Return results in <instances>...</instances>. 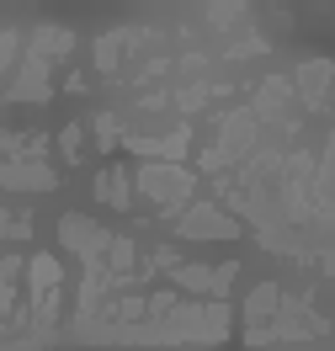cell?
I'll return each instance as SVG.
<instances>
[{
	"mask_svg": "<svg viewBox=\"0 0 335 351\" xmlns=\"http://www.w3.org/2000/svg\"><path fill=\"white\" fill-rule=\"evenodd\" d=\"M22 271H27V287H32V325H38V335H48L53 314H59V261L32 256Z\"/></svg>",
	"mask_w": 335,
	"mask_h": 351,
	"instance_id": "obj_1",
	"label": "cell"
},
{
	"mask_svg": "<svg viewBox=\"0 0 335 351\" xmlns=\"http://www.w3.org/2000/svg\"><path fill=\"white\" fill-rule=\"evenodd\" d=\"M138 186H144V197H155L160 208L171 213V208H181V202H186L192 176L176 171V165H144V171H138Z\"/></svg>",
	"mask_w": 335,
	"mask_h": 351,
	"instance_id": "obj_2",
	"label": "cell"
},
{
	"mask_svg": "<svg viewBox=\"0 0 335 351\" xmlns=\"http://www.w3.org/2000/svg\"><path fill=\"white\" fill-rule=\"evenodd\" d=\"M59 234H64V245L75 250V256H86V266H101V256H107V229H96L90 219H80V213H69L64 223H59Z\"/></svg>",
	"mask_w": 335,
	"mask_h": 351,
	"instance_id": "obj_3",
	"label": "cell"
},
{
	"mask_svg": "<svg viewBox=\"0 0 335 351\" xmlns=\"http://www.w3.org/2000/svg\"><path fill=\"white\" fill-rule=\"evenodd\" d=\"M229 282H234V261H223V266H176V287H186V293H213V304H223Z\"/></svg>",
	"mask_w": 335,
	"mask_h": 351,
	"instance_id": "obj_4",
	"label": "cell"
},
{
	"mask_svg": "<svg viewBox=\"0 0 335 351\" xmlns=\"http://www.w3.org/2000/svg\"><path fill=\"white\" fill-rule=\"evenodd\" d=\"M181 234H186V240H234L240 229H234V219H223L219 208L197 202L192 213H181Z\"/></svg>",
	"mask_w": 335,
	"mask_h": 351,
	"instance_id": "obj_5",
	"label": "cell"
},
{
	"mask_svg": "<svg viewBox=\"0 0 335 351\" xmlns=\"http://www.w3.org/2000/svg\"><path fill=\"white\" fill-rule=\"evenodd\" d=\"M0 186H22V192H48V186H53V171H43V165H0Z\"/></svg>",
	"mask_w": 335,
	"mask_h": 351,
	"instance_id": "obj_6",
	"label": "cell"
},
{
	"mask_svg": "<svg viewBox=\"0 0 335 351\" xmlns=\"http://www.w3.org/2000/svg\"><path fill=\"white\" fill-rule=\"evenodd\" d=\"M11 96H22V101L48 96V64H43V59H27V64H22V75L11 80Z\"/></svg>",
	"mask_w": 335,
	"mask_h": 351,
	"instance_id": "obj_7",
	"label": "cell"
},
{
	"mask_svg": "<svg viewBox=\"0 0 335 351\" xmlns=\"http://www.w3.org/2000/svg\"><path fill=\"white\" fill-rule=\"evenodd\" d=\"M16 277H22V261H16V256H0V330H11V298H16Z\"/></svg>",
	"mask_w": 335,
	"mask_h": 351,
	"instance_id": "obj_8",
	"label": "cell"
},
{
	"mask_svg": "<svg viewBox=\"0 0 335 351\" xmlns=\"http://www.w3.org/2000/svg\"><path fill=\"white\" fill-rule=\"evenodd\" d=\"M69 43H75V38H69L64 27H38V32H32V59H53V53H69Z\"/></svg>",
	"mask_w": 335,
	"mask_h": 351,
	"instance_id": "obj_9",
	"label": "cell"
},
{
	"mask_svg": "<svg viewBox=\"0 0 335 351\" xmlns=\"http://www.w3.org/2000/svg\"><path fill=\"white\" fill-rule=\"evenodd\" d=\"M96 192H101V202H112V208H128V171H101V181H96Z\"/></svg>",
	"mask_w": 335,
	"mask_h": 351,
	"instance_id": "obj_10",
	"label": "cell"
},
{
	"mask_svg": "<svg viewBox=\"0 0 335 351\" xmlns=\"http://www.w3.org/2000/svg\"><path fill=\"white\" fill-rule=\"evenodd\" d=\"M134 149L138 154H155V165H160V160H176V154L186 149V133H171V138H138Z\"/></svg>",
	"mask_w": 335,
	"mask_h": 351,
	"instance_id": "obj_11",
	"label": "cell"
},
{
	"mask_svg": "<svg viewBox=\"0 0 335 351\" xmlns=\"http://www.w3.org/2000/svg\"><path fill=\"white\" fill-rule=\"evenodd\" d=\"M325 75H330V64H309L298 80H303V90H309V101L319 107V96H325Z\"/></svg>",
	"mask_w": 335,
	"mask_h": 351,
	"instance_id": "obj_12",
	"label": "cell"
},
{
	"mask_svg": "<svg viewBox=\"0 0 335 351\" xmlns=\"http://www.w3.org/2000/svg\"><path fill=\"white\" fill-rule=\"evenodd\" d=\"M59 149H64V160H75V149H80V128H64V138H59Z\"/></svg>",
	"mask_w": 335,
	"mask_h": 351,
	"instance_id": "obj_13",
	"label": "cell"
},
{
	"mask_svg": "<svg viewBox=\"0 0 335 351\" xmlns=\"http://www.w3.org/2000/svg\"><path fill=\"white\" fill-rule=\"evenodd\" d=\"M5 229H11V213H5V208H0V234H5Z\"/></svg>",
	"mask_w": 335,
	"mask_h": 351,
	"instance_id": "obj_14",
	"label": "cell"
}]
</instances>
